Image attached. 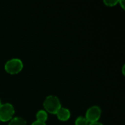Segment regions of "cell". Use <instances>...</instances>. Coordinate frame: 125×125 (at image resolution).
I'll list each match as a JSON object with an SVG mask.
<instances>
[{
    "instance_id": "6da1fadb",
    "label": "cell",
    "mask_w": 125,
    "mask_h": 125,
    "mask_svg": "<svg viewBox=\"0 0 125 125\" xmlns=\"http://www.w3.org/2000/svg\"><path fill=\"white\" fill-rule=\"evenodd\" d=\"M43 106L46 111L52 114H56L57 111L62 108L59 98L53 95L48 96L45 98L43 103Z\"/></svg>"
},
{
    "instance_id": "7a4b0ae2",
    "label": "cell",
    "mask_w": 125,
    "mask_h": 125,
    "mask_svg": "<svg viewBox=\"0 0 125 125\" xmlns=\"http://www.w3.org/2000/svg\"><path fill=\"white\" fill-rule=\"evenodd\" d=\"M23 62L19 59H12L6 62L4 69L7 73L10 74H17L23 69Z\"/></svg>"
},
{
    "instance_id": "3957f363",
    "label": "cell",
    "mask_w": 125,
    "mask_h": 125,
    "mask_svg": "<svg viewBox=\"0 0 125 125\" xmlns=\"http://www.w3.org/2000/svg\"><path fill=\"white\" fill-rule=\"evenodd\" d=\"M15 114L13 106L10 103L1 104L0 105V121L8 122L12 119Z\"/></svg>"
},
{
    "instance_id": "277c9868",
    "label": "cell",
    "mask_w": 125,
    "mask_h": 125,
    "mask_svg": "<svg viewBox=\"0 0 125 125\" xmlns=\"http://www.w3.org/2000/svg\"><path fill=\"white\" fill-rule=\"evenodd\" d=\"M102 111L100 107L94 105L91 108H89L86 114V119L89 123H93V122H97L100 116H101Z\"/></svg>"
},
{
    "instance_id": "5b68a950",
    "label": "cell",
    "mask_w": 125,
    "mask_h": 125,
    "mask_svg": "<svg viewBox=\"0 0 125 125\" xmlns=\"http://www.w3.org/2000/svg\"><path fill=\"white\" fill-rule=\"evenodd\" d=\"M58 119L61 121H67L70 117V112L68 109L65 108H61L56 114Z\"/></svg>"
},
{
    "instance_id": "8992f818",
    "label": "cell",
    "mask_w": 125,
    "mask_h": 125,
    "mask_svg": "<svg viewBox=\"0 0 125 125\" xmlns=\"http://www.w3.org/2000/svg\"><path fill=\"white\" fill-rule=\"evenodd\" d=\"M36 118H37V121L45 123L48 119V114H47L46 111H45L43 110H40L37 112V114L36 115Z\"/></svg>"
},
{
    "instance_id": "52a82bcc",
    "label": "cell",
    "mask_w": 125,
    "mask_h": 125,
    "mask_svg": "<svg viewBox=\"0 0 125 125\" xmlns=\"http://www.w3.org/2000/svg\"><path fill=\"white\" fill-rule=\"evenodd\" d=\"M8 125H27L26 120L21 117H15L12 119Z\"/></svg>"
},
{
    "instance_id": "ba28073f",
    "label": "cell",
    "mask_w": 125,
    "mask_h": 125,
    "mask_svg": "<svg viewBox=\"0 0 125 125\" xmlns=\"http://www.w3.org/2000/svg\"><path fill=\"white\" fill-rule=\"evenodd\" d=\"M75 124V125H89V122L85 117L79 116L76 119Z\"/></svg>"
},
{
    "instance_id": "9c48e42d",
    "label": "cell",
    "mask_w": 125,
    "mask_h": 125,
    "mask_svg": "<svg viewBox=\"0 0 125 125\" xmlns=\"http://www.w3.org/2000/svg\"><path fill=\"white\" fill-rule=\"evenodd\" d=\"M104 3L105 4L106 6L114 7V6H116L119 3V1L118 0H105Z\"/></svg>"
},
{
    "instance_id": "30bf717a",
    "label": "cell",
    "mask_w": 125,
    "mask_h": 125,
    "mask_svg": "<svg viewBox=\"0 0 125 125\" xmlns=\"http://www.w3.org/2000/svg\"><path fill=\"white\" fill-rule=\"evenodd\" d=\"M31 125H46L45 123L44 122H38V121H35L32 123Z\"/></svg>"
},
{
    "instance_id": "8fae6325",
    "label": "cell",
    "mask_w": 125,
    "mask_h": 125,
    "mask_svg": "<svg viewBox=\"0 0 125 125\" xmlns=\"http://www.w3.org/2000/svg\"><path fill=\"white\" fill-rule=\"evenodd\" d=\"M119 4H121L122 7L123 9H124V8H125V4H125V1H124V0H121V1H119Z\"/></svg>"
},
{
    "instance_id": "7c38bea8",
    "label": "cell",
    "mask_w": 125,
    "mask_h": 125,
    "mask_svg": "<svg viewBox=\"0 0 125 125\" xmlns=\"http://www.w3.org/2000/svg\"><path fill=\"white\" fill-rule=\"evenodd\" d=\"M89 125H103L102 123H100V122H93V123H90V124H89Z\"/></svg>"
},
{
    "instance_id": "4fadbf2b",
    "label": "cell",
    "mask_w": 125,
    "mask_h": 125,
    "mask_svg": "<svg viewBox=\"0 0 125 125\" xmlns=\"http://www.w3.org/2000/svg\"><path fill=\"white\" fill-rule=\"evenodd\" d=\"M0 105H1V100H0Z\"/></svg>"
},
{
    "instance_id": "5bb4252c",
    "label": "cell",
    "mask_w": 125,
    "mask_h": 125,
    "mask_svg": "<svg viewBox=\"0 0 125 125\" xmlns=\"http://www.w3.org/2000/svg\"><path fill=\"white\" fill-rule=\"evenodd\" d=\"M0 122H1V121H0Z\"/></svg>"
}]
</instances>
